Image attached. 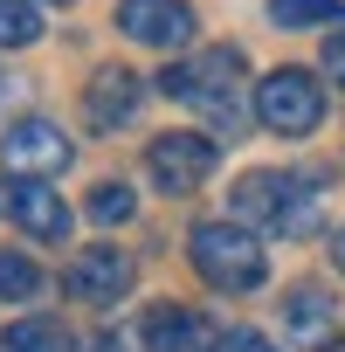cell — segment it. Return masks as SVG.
Returning <instances> with one entry per match:
<instances>
[{
  "label": "cell",
  "instance_id": "obj_1",
  "mask_svg": "<svg viewBox=\"0 0 345 352\" xmlns=\"http://www.w3.org/2000/svg\"><path fill=\"white\" fill-rule=\"evenodd\" d=\"M242 49L235 42H214V49H201L194 63H172V69H159V90L166 97H180V104H194L214 131H242Z\"/></svg>",
  "mask_w": 345,
  "mask_h": 352
},
{
  "label": "cell",
  "instance_id": "obj_2",
  "mask_svg": "<svg viewBox=\"0 0 345 352\" xmlns=\"http://www.w3.org/2000/svg\"><path fill=\"white\" fill-rule=\"evenodd\" d=\"M187 256H194V270H201L214 290H228V297H242V290H263V276H269V263H263V242H256L242 221H194V235H187Z\"/></svg>",
  "mask_w": 345,
  "mask_h": 352
},
{
  "label": "cell",
  "instance_id": "obj_3",
  "mask_svg": "<svg viewBox=\"0 0 345 352\" xmlns=\"http://www.w3.org/2000/svg\"><path fill=\"white\" fill-rule=\"evenodd\" d=\"M311 214H318V187L290 180V173H249V180L235 187V221L242 228L297 235V228H311Z\"/></svg>",
  "mask_w": 345,
  "mask_h": 352
},
{
  "label": "cell",
  "instance_id": "obj_4",
  "mask_svg": "<svg viewBox=\"0 0 345 352\" xmlns=\"http://www.w3.org/2000/svg\"><path fill=\"white\" fill-rule=\"evenodd\" d=\"M256 118H263V131H283V138L318 131V124H324V90H318V76H311V69H269V76L256 83Z\"/></svg>",
  "mask_w": 345,
  "mask_h": 352
},
{
  "label": "cell",
  "instance_id": "obj_5",
  "mask_svg": "<svg viewBox=\"0 0 345 352\" xmlns=\"http://www.w3.org/2000/svg\"><path fill=\"white\" fill-rule=\"evenodd\" d=\"M145 173L159 180V194H194V187H208V173H214V138H201V131H159L145 145Z\"/></svg>",
  "mask_w": 345,
  "mask_h": 352
},
{
  "label": "cell",
  "instance_id": "obj_6",
  "mask_svg": "<svg viewBox=\"0 0 345 352\" xmlns=\"http://www.w3.org/2000/svg\"><path fill=\"white\" fill-rule=\"evenodd\" d=\"M63 290H69L76 304H118V297L131 290V256L111 249V242H90V249H76V256L63 263Z\"/></svg>",
  "mask_w": 345,
  "mask_h": 352
},
{
  "label": "cell",
  "instance_id": "obj_7",
  "mask_svg": "<svg viewBox=\"0 0 345 352\" xmlns=\"http://www.w3.org/2000/svg\"><path fill=\"white\" fill-rule=\"evenodd\" d=\"M0 159H8V173H21V180H49V173L69 166V138L49 118H21V124H8V138H0Z\"/></svg>",
  "mask_w": 345,
  "mask_h": 352
},
{
  "label": "cell",
  "instance_id": "obj_8",
  "mask_svg": "<svg viewBox=\"0 0 345 352\" xmlns=\"http://www.w3.org/2000/svg\"><path fill=\"white\" fill-rule=\"evenodd\" d=\"M0 214H8L14 228H28L35 242H63L69 235V208H63V194L56 187H42V180H0Z\"/></svg>",
  "mask_w": 345,
  "mask_h": 352
},
{
  "label": "cell",
  "instance_id": "obj_9",
  "mask_svg": "<svg viewBox=\"0 0 345 352\" xmlns=\"http://www.w3.org/2000/svg\"><path fill=\"white\" fill-rule=\"evenodd\" d=\"M118 28L138 49H187L194 42V8H180V0H118Z\"/></svg>",
  "mask_w": 345,
  "mask_h": 352
},
{
  "label": "cell",
  "instance_id": "obj_10",
  "mask_svg": "<svg viewBox=\"0 0 345 352\" xmlns=\"http://www.w3.org/2000/svg\"><path fill=\"white\" fill-rule=\"evenodd\" d=\"M138 338H145L152 352H214V338H221V331H214L201 311H180V304H166V311H145Z\"/></svg>",
  "mask_w": 345,
  "mask_h": 352
},
{
  "label": "cell",
  "instance_id": "obj_11",
  "mask_svg": "<svg viewBox=\"0 0 345 352\" xmlns=\"http://www.w3.org/2000/svg\"><path fill=\"white\" fill-rule=\"evenodd\" d=\"M138 76L131 69H97L90 76V97H83V111H90V124H124L131 111H138Z\"/></svg>",
  "mask_w": 345,
  "mask_h": 352
},
{
  "label": "cell",
  "instance_id": "obj_12",
  "mask_svg": "<svg viewBox=\"0 0 345 352\" xmlns=\"http://www.w3.org/2000/svg\"><path fill=\"white\" fill-rule=\"evenodd\" d=\"M283 331H290L297 345L331 338V297H324V290H290V297H283Z\"/></svg>",
  "mask_w": 345,
  "mask_h": 352
},
{
  "label": "cell",
  "instance_id": "obj_13",
  "mask_svg": "<svg viewBox=\"0 0 345 352\" xmlns=\"http://www.w3.org/2000/svg\"><path fill=\"white\" fill-rule=\"evenodd\" d=\"M0 352H69V331L56 318H21L0 331Z\"/></svg>",
  "mask_w": 345,
  "mask_h": 352
},
{
  "label": "cell",
  "instance_id": "obj_14",
  "mask_svg": "<svg viewBox=\"0 0 345 352\" xmlns=\"http://www.w3.org/2000/svg\"><path fill=\"white\" fill-rule=\"evenodd\" d=\"M269 21L276 28H324V21H345L338 0H269Z\"/></svg>",
  "mask_w": 345,
  "mask_h": 352
},
{
  "label": "cell",
  "instance_id": "obj_15",
  "mask_svg": "<svg viewBox=\"0 0 345 352\" xmlns=\"http://www.w3.org/2000/svg\"><path fill=\"white\" fill-rule=\"evenodd\" d=\"M0 42H8V49L42 42V14H35V0H0Z\"/></svg>",
  "mask_w": 345,
  "mask_h": 352
},
{
  "label": "cell",
  "instance_id": "obj_16",
  "mask_svg": "<svg viewBox=\"0 0 345 352\" xmlns=\"http://www.w3.org/2000/svg\"><path fill=\"white\" fill-rule=\"evenodd\" d=\"M131 208H138V201H131V187H124V180H104V187L90 194V221H104V228L131 221Z\"/></svg>",
  "mask_w": 345,
  "mask_h": 352
},
{
  "label": "cell",
  "instance_id": "obj_17",
  "mask_svg": "<svg viewBox=\"0 0 345 352\" xmlns=\"http://www.w3.org/2000/svg\"><path fill=\"white\" fill-rule=\"evenodd\" d=\"M35 290H42V270H35L28 256H8V249H0V297L21 304V297H35Z\"/></svg>",
  "mask_w": 345,
  "mask_h": 352
},
{
  "label": "cell",
  "instance_id": "obj_18",
  "mask_svg": "<svg viewBox=\"0 0 345 352\" xmlns=\"http://www.w3.org/2000/svg\"><path fill=\"white\" fill-rule=\"evenodd\" d=\"M214 352H276V345H269L263 331H221V338H214Z\"/></svg>",
  "mask_w": 345,
  "mask_h": 352
},
{
  "label": "cell",
  "instance_id": "obj_19",
  "mask_svg": "<svg viewBox=\"0 0 345 352\" xmlns=\"http://www.w3.org/2000/svg\"><path fill=\"white\" fill-rule=\"evenodd\" d=\"M324 69H331V76H338V83H345V21H338V35H331V42H324Z\"/></svg>",
  "mask_w": 345,
  "mask_h": 352
},
{
  "label": "cell",
  "instance_id": "obj_20",
  "mask_svg": "<svg viewBox=\"0 0 345 352\" xmlns=\"http://www.w3.org/2000/svg\"><path fill=\"white\" fill-rule=\"evenodd\" d=\"M331 263H338V270H345V228H338V242H331Z\"/></svg>",
  "mask_w": 345,
  "mask_h": 352
},
{
  "label": "cell",
  "instance_id": "obj_21",
  "mask_svg": "<svg viewBox=\"0 0 345 352\" xmlns=\"http://www.w3.org/2000/svg\"><path fill=\"white\" fill-rule=\"evenodd\" d=\"M49 8H69V0H49Z\"/></svg>",
  "mask_w": 345,
  "mask_h": 352
},
{
  "label": "cell",
  "instance_id": "obj_22",
  "mask_svg": "<svg viewBox=\"0 0 345 352\" xmlns=\"http://www.w3.org/2000/svg\"><path fill=\"white\" fill-rule=\"evenodd\" d=\"M0 90H8V76H0Z\"/></svg>",
  "mask_w": 345,
  "mask_h": 352
},
{
  "label": "cell",
  "instance_id": "obj_23",
  "mask_svg": "<svg viewBox=\"0 0 345 352\" xmlns=\"http://www.w3.org/2000/svg\"><path fill=\"white\" fill-rule=\"evenodd\" d=\"M338 352H345V338H338Z\"/></svg>",
  "mask_w": 345,
  "mask_h": 352
}]
</instances>
